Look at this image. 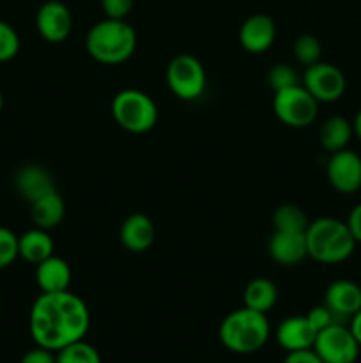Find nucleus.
Listing matches in <instances>:
<instances>
[{"label": "nucleus", "mask_w": 361, "mask_h": 363, "mask_svg": "<svg viewBox=\"0 0 361 363\" xmlns=\"http://www.w3.org/2000/svg\"><path fill=\"white\" fill-rule=\"evenodd\" d=\"M91 325V314L80 296L67 291L42 293L30 311V335L38 346L60 351L84 340Z\"/></svg>", "instance_id": "f257e3e1"}, {"label": "nucleus", "mask_w": 361, "mask_h": 363, "mask_svg": "<svg viewBox=\"0 0 361 363\" xmlns=\"http://www.w3.org/2000/svg\"><path fill=\"white\" fill-rule=\"evenodd\" d=\"M137 32L126 20H105L92 25L85 38L88 55L101 64L126 62L137 50Z\"/></svg>", "instance_id": "f03ea898"}, {"label": "nucleus", "mask_w": 361, "mask_h": 363, "mask_svg": "<svg viewBox=\"0 0 361 363\" xmlns=\"http://www.w3.org/2000/svg\"><path fill=\"white\" fill-rule=\"evenodd\" d=\"M306 236L308 257L322 264L343 262L353 255L356 240L347 222L324 216L308 223Z\"/></svg>", "instance_id": "7ed1b4c3"}, {"label": "nucleus", "mask_w": 361, "mask_h": 363, "mask_svg": "<svg viewBox=\"0 0 361 363\" xmlns=\"http://www.w3.org/2000/svg\"><path fill=\"white\" fill-rule=\"evenodd\" d=\"M269 321L265 314L243 307L230 312L219 325V340L229 351L250 354L262 350L269 339Z\"/></svg>", "instance_id": "20e7f679"}, {"label": "nucleus", "mask_w": 361, "mask_h": 363, "mask_svg": "<svg viewBox=\"0 0 361 363\" xmlns=\"http://www.w3.org/2000/svg\"><path fill=\"white\" fill-rule=\"evenodd\" d=\"M113 121L130 133H147L158 123V106L154 99L138 89H124L112 99Z\"/></svg>", "instance_id": "39448f33"}, {"label": "nucleus", "mask_w": 361, "mask_h": 363, "mask_svg": "<svg viewBox=\"0 0 361 363\" xmlns=\"http://www.w3.org/2000/svg\"><path fill=\"white\" fill-rule=\"evenodd\" d=\"M273 112L285 126L306 128L317 119L319 101L303 87V84H297L275 92Z\"/></svg>", "instance_id": "423d86ee"}, {"label": "nucleus", "mask_w": 361, "mask_h": 363, "mask_svg": "<svg viewBox=\"0 0 361 363\" xmlns=\"http://www.w3.org/2000/svg\"><path fill=\"white\" fill-rule=\"evenodd\" d=\"M166 85L183 101H195L200 98L207 85V74L197 57L180 53L170 60L166 67Z\"/></svg>", "instance_id": "0eeeda50"}, {"label": "nucleus", "mask_w": 361, "mask_h": 363, "mask_svg": "<svg viewBox=\"0 0 361 363\" xmlns=\"http://www.w3.org/2000/svg\"><path fill=\"white\" fill-rule=\"evenodd\" d=\"M311 350L324 363H354L360 357V344L345 325H331L315 337Z\"/></svg>", "instance_id": "6e6552de"}, {"label": "nucleus", "mask_w": 361, "mask_h": 363, "mask_svg": "<svg viewBox=\"0 0 361 363\" xmlns=\"http://www.w3.org/2000/svg\"><path fill=\"white\" fill-rule=\"evenodd\" d=\"M301 84L319 103L338 101L345 92V77L342 71L322 60L306 67Z\"/></svg>", "instance_id": "1a4fd4ad"}, {"label": "nucleus", "mask_w": 361, "mask_h": 363, "mask_svg": "<svg viewBox=\"0 0 361 363\" xmlns=\"http://www.w3.org/2000/svg\"><path fill=\"white\" fill-rule=\"evenodd\" d=\"M326 174L336 191L354 194L361 188V158L349 149L331 152Z\"/></svg>", "instance_id": "9d476101"}, {"label": "nucleus", "mask_w": 361, "mask_h": 363, "mask_svg": "<svg viewBox=\"0 0 361 363\" xmlns=\"http://www.w3.org/2000/svg\"><path fill=\"white\" fill-rule=\"evenodd\" d=\"M35 27H38V32L45 41H66L71 34V28H73L69 7L59 0H48L39 7L38 16H35Z\"/></svg>", "instance_id": "9b49d317"}, {"label": "nucleus", "mask_w": 361, "mask_h": 363, "mask_svg": "<svg viewBox=\"0 0 361 363\" xmlns=\"http://www.w3.org/2000/svg\"><path fill=\"white\" fill-rule=\"evenodd\" d=\"M276 38V25L268 14H253L246 18L239 28V41L250 53H262L271 48Z\"/></svg>", "instance_id": "f8f14e48"}, {"label": "nucleus", "mask_w": 361, "mask_h": 363, "mask_svg": "<svg viewBox=\"0 0 361 363\" xmlns=\"http://www.w3.org/2000/svg\"><path fill=\"white\" fill-rule=\"evenodd\" d=\"M269 255L282 266H296L308 257L304 233H282L275 230L269 238Z\"/></svg>", "instance_id": "ddd939ff"}, {"label": "nucleus", "mask_w": 361, "mask_h": 363, "mask_svg": "<svg viewBox=\"0 0 361 363\" xmlns=\"http://www.w3.org/2000/svg\"><path fill=\"white\" fill-rule=\"evenodd\" d=\"M317 330L311 326L306 315H292L280 323L276 330V340L285 351L311 350L317 337Z\"/></svg>", "instance_id": "4468645a"}, {"label": "nucleus", "mask_w": 361, "mask_h": 363, "mask_svg": "<svg viewBox=\"0 0 361 363\" xmlns=\"http://www.w3.org/2000/svg\"><path fill=\"white\" fill-rule=\"evenodd\" d=\"M324 305L343 321L350 319L361 311V286L350 280H335L326 289Z\"/></svg>", "instance_id": "2eb2a0df"}, {"label": "nucleus", "mask_w": 361, "mask_h": 363, "mask_svg": "<svg viewBox=\"0 0 361 363\" xmlns=\"http://www.w3.org/2000/svg\"><path fill=\"white\" fill-rule=\"evenodd\" d=\"M14 186H16L18 194L30 204L57 190L53 176L41 165L21 167L14 177Z\"/></svg>", "instance_id": "dca6fc26"}, {"label": "nucleus", "mask_w": 361, "mask_h": 363, "mask_svg": "<svg viewBox=\"0 0 361 363\" xmlns=\"http://www.w3.org/2000/svg\"><path fill=\"white\" fill-rule=\"evenodd\" d=\"M156 229L147 215L134 213L120 225V243L130 252H145L154 243Z\"/></svg>", "instance_id": "f3484780"}, {"label": "nucleus", "mask_w": 361, "mask_h": 363, "mask_svg": "<svg viewBox=\"0 0 361 363\" xmlns=\"http://www.w3.org/2000/svg\"><path fill=\"white\" fill-rule=\"evenodd\" d=\"M35 282L41 293H60L69 289L71 268L62 257L50 255L35 268Z\"/></svg>", "instance_id": "a211bd4d"}, {"label": "nucleus", "mask_w": 361, "mask_h": 363, "mask_svg": "<svg viewBox=\"0 0 361 363\" xmlns=\"http://www.w3.org/2000/svg\"><path fill=\"white\" fill-rule=\"evenodd\" d=\"M64 215H66V202L57 190L30 204V218L39 229H55L64 220Z\"/></svg>", "instance_id": "6ab92c4d"}, {"label": "nucleus", "mask_w": 361, "mask_h": 363, "mask_svg": "<svg viewBox=\"0 0 361 363\" xmlns=\"http://www.w3.org/2000/svg\"><path fill=\"white\" fill-rule=\"evenodd\" d=\"M53 248L55 245L48 230L39 229V227L27 230L18 238V255L30 264L38 266L39 262L53 255Z\"/></svg>", "instance_id": "aec40b11"}, {"label": "nucleus", "mask_w": 361, "mask_h": 363, "mask_svg": "<svg viewBox=\"0 0 361 363\" xmlns=\"http://www.w3.org/2000/svg\"><path fill=\"white\" fill-rule=\"evenodd\" d=\"M243 300L244 307L251 308V311L262 312V314H268V312L276 305V300H278V289H276V286L269 279L258 277V279L250 280V282L246 284L243 293Z\"/></svg>", "instance_id": "412c9836"}, {"label": "nucleus", "mask_w": 361, "mask_h": 363, "mask_svg": "<svg viewBox=\"0 0 361 363\" xmlns=\"http://www.w3.org/2000/svg\"><path fill=\"white\" fill-rule=\"evenodd\" d=\"M353 133V124L345 117L333 116L322 123L319 138H321V145L326 151L336 152L342 151V149H347V144L350 142Z\"/></svg>", "instance_id": "4be33fe9"}, {"label": "nucleus", "mask_w": 361, "mask_h": 363, "mask_svg": "<svg viewBox=\"0 0 361 363\" xmlns=\"http://www.w3.org/2000/svg\"><path fill=\"white\" fill-rule=\"evenodd\" d=\"M308 216L299 206L282 204L273 213V227L282 233H306Z\"/></svg>", "instance_id": "5701e85b"}, {"label": "nucleus", "mask_w": 361, "mask_h": 363, "mask_svg": "<svg viewBox=\"0 0 361 363\" xmlns=\"http://www.w3.org/2000/svg\"><path fill=\"white\" fill-rule=\"evenodd\" d=\"M57 363H101V357L94 346L78 340L57 351Z\"/></svg>", "instance_id": "b1692460"}, {"label": "nucleus", "mask_w": 361, "mask_h": 363, "mask_svg": "<svg viewBox=\"0 0 361 363\" xmlns=\"http://www.w3.org/2000/svg\"><path fill=\"white\" fill-rule=\"evenodd\" d=\"M294 55H296L297 62L308 67L321 60L322 45L319 43V39L315 38V35L303 34L296 39V43H294Z\"/></svg>", "instance_id": "393cba45"}, {"label": "nucleus", "mask_w": 361, "mask_h": 363, "mask_svg": "<svg viewBox=\"0 0 361 363\" xmlns=\"http://www.w3.org/2000/svg\"><path fill=\"white\" fill-rule=\"evenodd\" d=\"M268 82L269 85H271L273 91H282V89H289V87H294V85L301 84L299 80V74H297V71L294 69L290 64L287 62H280V64H275V66L269 69L268 73Z\"/></svg>", "instance_id": "a878e982"}, {"label": "nucleus", "mask_w": 361, "mask_h": 363, "mask_svg": "<svg viewBox=\"0 0 361 363\" xmlns=\"http://www.w3.org/2000/svg\"><path fill=\"white\" fill-rule=\"evenodd\" d=\"M20 50V38L9 23L0 20V62L14 59Z\"/></svg>", "instance_id": "bb28decb"}, {"label": "nucleus", "mask_w": 361, "mask_h": 363, "mask_svg": "<svg viewBox=\"0 0 361 363\" xmlns=\"http://www.w3.org/2000/svg\"><path fill=\"white\" fill-rule=\"evenodd\" d=\"M18 255V236L13 230L0 227V269L7 268L16 261Z\"/></svg>", "instance_id": "cd10ccee"}, {"label": "nucleus", "mask_w": 361, "mask_h": 363, "mask_svg": "<svg viewBox=\"0 0 361 363\" xmlns=\"http://www.w3.org/2000/svg\"><path fill=\"white\" fill-rule=\"evenodd\" d=\"M306 318L317 332H321V330L328 328V326L331 325H343V319L338 318V315H336L331 308L326 307V305L314 307L310 312H308Z\"/></svg>", "instance_id": "c85d7f7f"}, {"label": "nucleus", "mask_w": 361, "mask_h": 363, "mask_svg": "<svg viewBox=\"0 0 361 363\" xmlns=\"http://www.w3.org/2000/svg\"><path fill=\"white\" fill-rule=\"evenodd\" d=\"M134 0H101L103 13L112 20H126L127 14L133 9Z\"/></svg>", "instance_id": "c756f323"}, {"label": "nucleus", "mask_w": 361, "mask_h": 363, "mask_svg": "<svg viewBox=\"0 0 361 363\" xmlns=\"http://www.w3.org/2000/svg\"><path fill=\"white\" fill-rule=\"evenodd\" d=\"M21 363H57V354H53V351L46 350V347L38 346L35 350H30L23 354Z\"/></svg>", "instance_id": "7c9ffc66"}, {"label": "nucleus", "mask_w": 361, "mask_h": 363, "mask_svg": "<svg viewBox=\"0 0 361 363\" xmlns=\"http://www.w3.org/2000/svg\"><path fill=\"white\" fill-rule=\"evenodd\" d=\"M283 363H324L321 360L314 350H301V351H290L285 357Z\"/></svg>", "instance_id": "2f4dec72"}, {"label": "nucleus", "mask_w": 361, "mask_h": 363, "mask_svg": "<svg viewBox=\"0 0 361 363\" xmlns=\"http://www.w3.org/2000/svg\"><path fill=\"white\" fill-rule=\"evenodd\" d=\"M347 225H349L356 243H361V204H357L356 208L350 211L349 218H347Z\"/></svg>", "instance_id": "473e14b6"}, {"label": "nucleus", "mask_w": 361, "mask_h": 363, "mask_svg": "<svg viewBox=\"0 0 361 363\" xmlns=\"http://www.w3.org/2000/svg\"><path fill=\"white\" fill-rule=\"evenodd\" d=\"M350 332H353V335L356 337L357 344H360L361 347V311L357 312L356 315L350 318Z\"/></svg>", "instance_id": "72a5a7b5"}, {"label": "nucleus", "mask_w": 361, "mask_h": 363, "mask_svg": "<svg viewBox=\"0 0 361 363\" xmlns=\"http://www.w3.org/2000/svg\"><path fill=\"white\" fill-rule=\"evenodd\" d=\"M353 130H354V133L357 135V138H360V140H361V110L356 113V117H354Z\"/></svg>", "instance_id": "f704fd0d"}, {"label": "nucleus", "mask_w": 361, "mask_h": 363, "mask_svg": "<svg viewBox=\"0 0 361 363\" xmlns=\"http://www.w3.org/2000/svg\"><path fill=\"white\" fill-rule=\"evenodd\" d=\"M4 106V98H2V92H0V110H2Z\"/></svg>", "instance_id": "c9c22d12"}]
</instances>
